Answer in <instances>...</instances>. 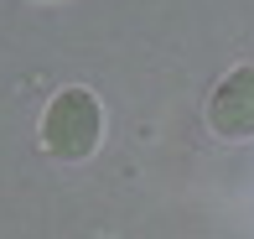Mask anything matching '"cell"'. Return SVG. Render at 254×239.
<instances>
[{
    "mask_svg": "<svg viewBox=\"0 0 254 239\" xmlns=\"http://www.w3.org/2000/svg\"><path fill=\"white\" fill-rule=\"evenodd\" d=\"M207 125L218 141H254V63L234 68L207 99Z\"/></svg>",
    "mask_w": 254,
    "mask_h": 239,
    "instance_id": "2",
    "label": "cell"
},
{
    "mask_svg": "<svg viewBox=\"0 0 254 239\" xmlns=\"http://www.w3.org/2000/svg\"><path fill=\"white\" fill-rule=\"evenodd\" d=\"M99 135H104V109H99V99L88 88H63L47 104V115H42V146H47L57 161L94 156Z\"/></svg>",
    "mask_w": 254,
    "mask_h": 239,
    "instance_id": "1",
    "label": "cell"
}]
</instances>
